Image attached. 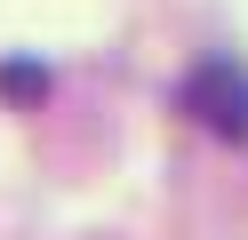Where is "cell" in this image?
<instances>
[{
    "mask_svg": "<svg viewBox=\"0 0 248 240\" xmlns=\"http://www.w3.org/2000/svg\"><path fill=\"white\" fill-rule=\"evenodd\" d=\"M176 104L192 112L216 144H248V72H240L232 56H200L192 72H184Z\"/></svg>",
    "mask_w": 248,
    "mask_h": 240,
    "instance_id": "cell-1",
    "label": "cell"
}]
</instances>
